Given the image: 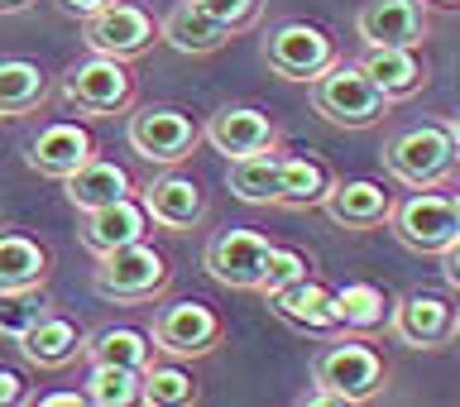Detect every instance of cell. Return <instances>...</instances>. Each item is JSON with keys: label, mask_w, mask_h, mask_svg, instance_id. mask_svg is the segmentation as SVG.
Wrapping results in <instances>:
<instances>
[{"label": "cell", "mask_w": 460, "mask_h": 407, "mask_svg": "<svg viewBox=\"0 0 460 407\" xmlns=\"http://www.w3.org/2000/svg\"><path fill=\"white\" fill-rule=\"evenodd\" d=\"M388 388V365L369 341H331L312 359V394L302 403L312 407H355Z\"/></svg>", "instance_id": "obj_1"}, {"label": "cell", "mask_w": 460, "mask_h": 407, "mask_svg": "<svg viewBox=\"0 0 460 407\" xmlns=\"http://www.w3.org/2000/svg\"><path fill=\"white\" fill-rule=\"evenodd\" d=\"M307 86H312V111L336 129H369L388 115V106H394V101L374 86V77L365 67L341 63V58Z\"/></svg>", "instance_id": "obj_2"}, {"label": "cell", "mask_w": 460, "mask_h": 407, "mask_svg": "<svg viewBox=\"0 0 460 407\" xmlns=\"http://www.w3.org/2000/svg\"><path fill=\"white\" fill-rule=\"evenodd\" d=\"M456 164H460V144L446 125H412L384 144V173L398 178L402 187H412V192L451 182Z\"/></svg>", "instance_id": "obj_3"}, {"label": "cell", "mask_w": 460, "mask_h": 407, "mask_svg": "<svg viewBox=\"0 0 460 407\" xmlns=\"http://www.w3.org/2000/svg\"><path fill=\"white\" fill-rule=\"evenodd\" d=\"M168 279H172L168 259L154 244L135 240V244H120V250L96 254L92 288H96V297L115 302V307H139V302H154L164 293Z\"/></svg>", "instance_id": "obj_4"}, {"label": "cell", "mask_w": 460, "mask_h": 407, "mask_svg": "<svg viewBox=\"0 0 460 407\" xmlns=\"http://www.w3.org/2000/svg\"><path fill=\"white\" fill-rule=\"evenodd\" d=\"M63 101L77 106L82 115H92V120H111V115L135 106V77L120 58L92 53L63 72Z\"/></svg>", "instance_id": "obj_5"}, {"label": "cell", "mask_w": 460, "mask_h": 407, "mask_svg": "<svg viewBox=\"0 0 460 407\" xmlns=\"http://www.w3.org/2000/svg\"><path fill=\"white\" fill-rule=\"evenodd\" d=\"M125 139L144 164L178 168L182 158H192V149L201 144V129L182 106H139L125 125Z\"/></svg>", "instance_id": "obj_6"}, {"label": "cell", "mask_w": 460, "mask_h": 407, "mask_svg": "<svg viewBox=\"0 0 460 407\" xmlns=\"http://www.w3.org/2000/svg\"><path fill=\"white\" fill-rule=\"evenodd\" d=\"M264 63L283 82H316L336 63V39L307 20H283L264 34Z\"/></svg>", "instance_id": "obj_7"}, {"label": "cell", "mask_w": 460, "mask_h": 407, "mask_svg": "<svg viewBox=\"0 0 460 407\" xmlns=\"http://www.w3.org/2000/svg\"><path fill=\"white\" fill-rule=\"evenodd\" d=\"M221 336H226V322L197 297L158 307L154 331H149L154 350L168 355V359H201V355H211L216 345H221Z\"/></svg>", "instance_id": "obj_8"}, {"label": "cell", "mask_w": 460, "mask_h": 407, "mask_svg": "<svg viewBox=\"0 0 460 407\" xmlns=\"http://www.w3.org/2000/svg\"><path fill=\"white\" fill-rule=\"evenodd\" d=\"M388 230H394L398 244H408L412 254H441L446 244L460 235L456 201L431 192V187H422V192L402 197L398 207L388 211Z\"/></svg>", "instance_id": "obj_9"}, {"label": "cell", "mask_w": 460, "mask_h": 407, "mask_svg": "<svg viewBox=\"0 0 460 407\" xmlns=\"http://www.w3.org/2000/svg\"><path fill=\"white\" fill-rule=\"evenodd\" d=\"M456 322H460V307L441 293H408L398 297V307H388V331H394L398 345L408 350H441V345L456 341Z\"/></svg>", "instance_id": "obj_10"}, {"label": "cell", "mask_w": 460, "mask_h": 407, "mask_svg": "<svg viewBox=\"0 0 460 407\" xmlns=\"http://www.w3.org/2000/svg\"><path fill=\"white\" fill-rule=\"evenodd\" d=\"M82 39H86V49H92V53H106V58L129 63V58H139V53L154 49L158 24L139 5H129V0H111L106 10H96V14H86V20H82Z\"/></svg>", "instance_id": "obj_11"}, {"label": "cell", "mask_w": 460, "mask_h": 407, "mask_svg": "<svg viewBox=\"0 0 460 407\" xmlns=\"http://www.w3.org/2000/svg\"><path fill=\"white\" fill-rule=\"evenodd\" d=\"M355 34L365 49H422L431 34L427 0H369L355 14Z\"/></svg>", "instance_id": "obj_12"}, {"label": "cell", "mask_w": 460, "mask_h": 407, "mask_svg": "<svg viewBox=\"0 0 460 407\" xmlns=\"http://www.w3.org/2000/svg\"><path fill=\"white\" fill-rule=\"evenodd\" d=\"M264 259H269L264 230H221L207 244V273L221 288H235V293H254L259 273H264Z\"/></svg>", "instance_id": "obj_13"}, {"label": "cell", "mask_w": 460, "mask_h": 407, "mask_svg": "<svg viewBox=\"0 0 460 407\" xmlns=\"http://www.w3.org/2000/svg\"><path fill=\"white\" fill-rule=\"evenodd\" d=\"M139 207L158 230H168V235H187V230H197L201 221H207V192H201L192 178H182V173L154 178L149 187H144Z\"/></svg>", "instance_id": "obj_14"}, {"label": "cell", "mask_w": 460, "mask_h": 407, "mask_svg": "<svg viewBox=\"0 0 460 407\" xmlns=\"http://www.w3.org/2000/svg\"><path fill=\"white\" fill-rule=\"evenodd\" d=\"M201 139L216 154L240 158V154H259V149H279V125L269 120L259 106H221L201 125Z\"/></svg>", "instance_id": "obj_15"}, {"label": "cell", "mask_w": 460, "mask_h": 407, "mask_svg": "<svg viewBox=\"0 0 460 407\" xmlns=\"http://www.w3.org/2000/svg\"><path fill=\"white\" fill-rule=\"evenodd\" d=\"M322 211L345 230H374L388 221L394 201H388L384 182H374V178H336L331 192L322 197Z\"/></svg>", "instance_id": "obj_16"}, {"label": "cell", "mask_w": 460, "mask_h": 407, "mask_svg": "<svg viewBox=\"0 0 460 407\" xmlns=\"http://www.w3.org/2000/svg\"><path fill=\"white\" fill-rule=\"evenodd\" d=\"M269 307L283 316L288 326L307 331V336H336L341 322H336V307H331V288L316 283L312 273L297 283L279 288V293H269Z\"/></svg>", "instance_id": "obj_17"}, {"label": "cell", "mask_w": 460, "mask_h": 407, "mask_svg": "<svg viewBox=\"0 0 460 407\" xmlns=\"http://www.w3.org/2000/svg\"><path fill=\"white\" fill-rule=\"evenodd\" d=\"M92 154H96V144H92V135H86L82 125L58 120V125H43L34 135V144H29V168L43 173V178L63 182L67 173H77Z\"/></svg>", "instance_id": "obj_18"}, {"label": "cell", "mask_w": 460, "mask_h": 407, "mask_svg": "<svg viewBox=\"0 0 460 407\" xmlns=\"http://www.w3.org/2000/svg\"><path fill=\"white\" fill-rule=\"evenodd\" d=\"M82 345H86V336H82V331L67 322V316L43 312L39 322H34V326H29L24 336H20V355H24L34 369H43V374H58V369L77 365Z\"/></svg>", "instance_id": "obj_19"}, {"label": "cell", "mask_w": 460, "mask_h": 407, "mask_svg": "<svg viewBox=\"0 0 460 407\" xmlns=\"http://www.w3.org/2000/svg\"><path fill=\"white\" fill-rule=\"evenodd\" d=\"M82 244L92 254H106V250H120V244H135L144 240V226H149V216L135 197H120V201H106V207L96 211H82Z\"/></svg>", "instance_id": "obj_20"}, {"label": "cell", "mask_w": 460, "mask_h": 407, "mask_svg": "<svg viewBox=\"0 0 460 407\" xmlns=\"http://www.w3.org/2000/svg\"><path fill=\"white\" fill-rule=\"evenodd\" d=\"M158 39H164L168 49L187 53V58H207V53H221L235 34L221 29L211 14H201L192 0H178V5L164 14V24H158Z\"/></svg>", "instance_id": "obj_21"}, {"label": "cell", "mask_w": 460, "mask_h": 407, "mask_svg": "<svg viewBox=\"0 0 460 407\" xmlns=\"http://www.w3.org/2000/svg\"><path fill=\"white\" fill-rule=\"evenodd\" d=\"M359 67L369 72L388 101H408L427 86V63L417 58V49H365Z\"/></svg>", "instance_id": "obj_22"}, {"label": "cell", "mask_w": 460, "mask_h": 407, "mask_svg": "<svg viewBox=\"0 0 460 407\" xmlns=\"http://www.w3.org/2000/svg\"><path fill=\"white\" fill-rule=\"evenodd\" d=\"M63 192L67 201L77 211H96V207H106V201H120L135 192V182H129V173L120 164H106V158H86V164L77 173H67L63 178Z\"/></svg>", "instance_id": "obj_23"}, {"label": "cell", "mask_w": 460, "mask_h": 407, "mask_svg": "<svg viewBox=\"0 0 460 407\" xmlns=\"http://www.w3.org/2000/svg\"><path fill=\"white\" fill-rule=\"evenodd\" d=\"M279 164H283L279 149L240 154L226 168V187L240 201H250V207H279Z\"/></svg>", "instance_id": "obj_24"}, {"label": "cell", "mask_w": 460, "mask_h": 407, "mask_svg": "<svg viewBox=\"0 0 460 407\" xmlns=\"http://www.w3.org/2000/svg\"><path fill=\"white\" fill-rule=\"evenodd\" d=\"M331 168L312 154H283L279 164V207L288 211H307V207H322V197L331 192Z\"/></svg>", "instance_id": "obj_25"}, {"label": "cell", "mask_w": 460, "mask_h": 407, "mask_svg": "<svg viewBox=\"0 0 460 407\" xmlns=\"http://www.w3.org/2000/svg\"><path fill=\"white\" fill-rule=\"evenodd\" d=\"M49 101V77L29 58H0V120L29 115Z\"/></svg>", "instance_id": "obj_26"}, {"label": "cell", "mask_w": 460, "mask_h": 407, "mask_svg": "<svg viewBox=\"0 0 460 407\" xmlns=\"http://www.w3.org/2000/svg\"><path fill=\"white\" fill-rule=\"evenodd\" d=\"M43 279H49V250L20 230H0V293L43 288Z\"/></svg>", "instance_id": "obj_27"}, {"label": "cell", "mask_w": 460, "mask_h": 407, "mask_svg": "<svg viewBox=\"0 0 460 407\" xmlns=\"http://www.w3.org/2000/svg\"><path fill=\"white\" fill-rule=\"evenodd\" d=\"M82 355L92 365H125V369H144L154 355V341L135 326H101L96 336H86Z\"/></svg>", "instance_id": "obj_28"}, {"label": "cell", "mask_w": 460, "mask_h": 407, "mask_svg": "<svg viewBox=\"0 0 460 407\" xmlns=\"http://www.w3.org/2000/svg\"><path fill=\"white\" fill-rule=\"evenodd\" d=\"M331 307H336L341 331H374L388 322V297L379 283H345L331 293Z\"/></svg>", "instance_id": "obj_29"}, {"label": "cell", "mask_w": 460, "mask_h": 407, "mask_svg": "<svg viewBox=\"0 0 460 407\" xmlns=\"http://www.w3.org/2000/svg\"><path fill=\"white\" fill-rule=\"evenodd\" d=\"M139 403H149V407H187V403H197V379L187 374L178 359L172 365H144L139 369Z\"/></svg>", "instance_id": "obj_30"}, {"label": "cell", "mask_w": 460, "mask_h": 407, "mask_svg": "<svg viewBox=\"0 0 460 407\" xmlns=\"http://www.w3.org/2000/svg\"><path fill=\"white\" fill-rule=\"evenodd\" d=\"M86 403L96 407H129L139 403V369L125 365H92V379H86Z\"/></svg>", "instance_id": "obj_31"}, {"label": "cell", "mask_w": 460, "mask_h": 407, "mask_svg": "<svg viewBox=\"0 0 460 407\" xmlns=\"http://www.w3.org/2000/svg\"><path fill=\"white\" fill-rule=\"evenodd\" d=\"M43 312H49V302H43L39 288H10V293H0V336L20 341Z\"/></svg>", "instance_id": "obj_32"}, {"label": "cell", "mask_w": 460, "mask_h": 407, "mask_svg": "<svg viewBox=\"0 0 460 407\" xmlns=\"http://www.w3.org/2000/svg\"><path fill=\"white\" fill-rule=\"evenodd\" d=\"M312 273V259L302 254V250H288V244H269V259H264V273H259V288L254 293H279V288L288 283H297V279H307Z\"/></svg>", "instance_id": "obj_33"}, {"label": "cell", "mask_w": 460, "mask_h": 407, "mask_svg": "<svg viewBox=\"0 0 460 407\" xmlns=\"http://www.w3.org/2000/svg\"><path fill=\"white\" fill-rule=\"evenodd\" d=\"M201 14H211L221 29L230 34H244V29L259 24V14H264V0H192Z\"/></svg>", "instance_id": "obj_34"}, {"label": "cell", "mask_w": 460, "mask_h": 407, "mask_svg": "<svg viewBox=\"0 0 460 407\" xmlns=\"http://www.w3.org/2000/svg\"><path fill=\"white\" fill-rule=\"evenodd\" d=\"M441 279H446V288H451V293H460V235L441 250Z\"/></svg>", "instance_id": "obj_35"}, {"label": "cell", "mask_w": 460, "mask_h": 407, "mask_svg": "<svg viewBox=\"0 0 460 407\" xmlns=\"http://www.w3.org/2000/svg\"><path fill=\"white\" fill-rule=\"evenodd\" d=\"M10 403H24V379L14 369H0V407Z\"/></svg>", "instance_id": "obj_36"}, {"label": "cell", "mask_w": 460, "mask_h": 407, "mask_svg": "<svg viewBox=\"0 0 460 407\" xmlns=\"http://www.w3.org/2000/svg\"><path fill=\"white\" fill-rule=\"evenodd\" d=\"M111 0H58V10L63 14H77V20H86V14H96V10H106Z\"/></svg>", "instance_id": "obj_37"}, {"label": "cell", "mask_w": 460, "mask_h": 407, "mask_svg": "<svg viewBox=\"0 0 460 407\" xmlns=\"http://www.w3.org/2000/svg\"><path fill=\"white\" fill-rule=\"evenodd\" d=\"M39 403L43 407H77V403H86V394H43Z\"/></svg>", "instance_id": "obj_38"}, {"label": "cell", "mask_w": 460, "mask_h": 407, "mask_svg": "<svg viewBox=\"0 0 460 407\" xmlns=\"http://www.w3.org/2000/svg\"><path fill=\"white\" fill-rule=\"evenodd\" d=\"M20 10H29V0H0V14H20Z\"/></svg>", "instance_id": "obj_39"}, {"label": "cell", "mask_w": 460, "mask_h": 407, "mask_svg": "<svg viewBox=\"0 0 460 407\" xmlns=\"http://www.w3.org/2000/svg\"><path fill=\"white\" fill-rule=\"evenodd\" d=\"M431 5H446V10H460V0H431Z\"/></svg>", "instance_id": "obj_40"}, {"label": "cell", "mask_w": 460, "mask_h": 407, "mask_svg": "<svg viewBox=\"0 0 460 407\" xmlns=\"http://www.w3.org/2000/svg\"><path fill=\"white\" fill-rule=\"evenodd\" d=\"M446 129H451V135H456V144H460V115H456V120H451V125H446Z\"/></svg>", "instance_id": "obj_41"}, {"label": "cell", "mask_w": 460, "mask_h": 407, "mask_svg": "<svg viewBox=\"0 0 460 407\" xmlns=\"http://www.w3.org/2000/svg\"><path fill=\"white\" fill-rule=\"evenodd\" d=\"M451 201H456V221H460V192H456V197H451Z\"/></svg>", "instance_id": "obj_42"}, {"label": "cell", "mask_w": 460, "mask_h": 407, "mask_svg": "<svg viewBox=\"0 0 460 407\" xmlns=\"http://www.w3.org/2000/svg\"><path fill=\"white\" fill-rule=\"evenodd\" d=\"M456 341H460V322H456Z\"/></svg>", "instance_id": "obj_43"}]
</instances>
